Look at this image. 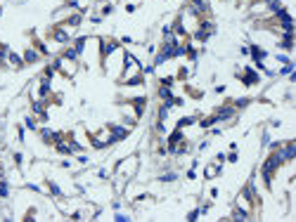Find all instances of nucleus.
<instances>
[{
    "label": "nucleus",
    "mask_w": 296,
    "mask_h": 222,
    "mask_svg": "<svg viewBox=\"0 0 296 222\" xmlns=\"http://www.w3.org/2000/svg\"><path fill=\"white\" fill-rule=\"evenodd\" d=\"M24 59H26V62H38V52H36V50H26Z\"/></svg>",
    "instance_id": "1"
},
{
    "label": "nucleus",
    "mask_w": 296,
    "mask_h": 222,
    "mask_svg": "<svg viewBox=\"0 0 296 222\" xmlns=\"http://www.w3.org/2000/svg\"><path fill=\"white\" fill-rule=\"evenodd\" d=\"M192 5H194V10H199V7L206 5V0H192Z\"/></svg>",
    "instance_id": "3"
},
{
    "label": "nucleus",
    "mask_w": 296,
    "mask_h": 222,
    "mask_svg": "<svg viewBox=\"0 0 296 222\" xmlns=\"http://www.w3.org/2000/svg\"><path fill=\"white\" fill-rule=\"evenodd\" d=\"M216 173H218V168H213V165H211L209 170H206V177H213V175H216Z\"/></svg>",
    "instance_id": "4"
},
{
    "label": "nucleus",
    "mask_w": 296,
    "mask_h": 222,
    "mask_svg": "<svg viewBox=\"0 0 296 222\" xmlns=\"http://www.w3.org/2000/svg\"><path fill=\"white\" fill-rule=\"evenodd\" d=\"M251 52H254V59H256V62H261V59L265 57V52H263V50H261V48H254V50H251Z\"/></svg>",
    "instance_id": "2"
}]
</instances>
